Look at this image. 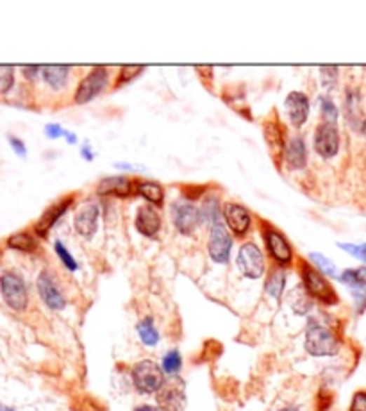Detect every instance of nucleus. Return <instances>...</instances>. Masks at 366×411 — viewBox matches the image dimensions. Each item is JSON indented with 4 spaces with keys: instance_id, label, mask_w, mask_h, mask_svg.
I'll return each instance as SVG.
<instances>
[{
    "instance_id": "2f4dec72",
    "label": "nucleus",
    "mask_w": 366,
    "mask_h": 411,
    "mask_svg": "<svg viewBox=\"0 0 366 411\" xmlns=\"http://www.w3.org/2000/svg\"><path fill=\"white\" fill-rule=\"evenodd\" d=\"M54 251H55V254H57V258L61 259V263H63V265L67 266L68 270L75 272V270H77V268H79V265H77V261H75L74 256H72L70 252L67 251V247H65L63 243L60 242V240H55Z\"/></svg>"
},
{
    "instance_id": "a878e982",
    "label": "nucleus",
    "mask_w": 366,
    "mask_h": 411,
    "mask_svg": "<svg viewBox=\"0 0 366 411\" xmlns=\"http://www.w3.org/2000/svg\"><path fill=\"white\" fill-rule=\"evenodd\" d=\"M290 306L293 308L297 315H307L313 308V299L306 292L304 286H297L295 290L290 295Z\"/></svg>"
},
{
    "instance_id": "a18cd8bd",
    "label": "nucleus",
    "mask_w": 366,
    "mask_h": 411,
    "mask_svg": "<svg viewBox=\"0 0 366 411\" xmlns=\"http://www.w3.org/2000/svg\"><path fill=\"white\" fill-rule=\"evenodd\" d=\"M134 411H159V407L149 406V404H143V406H138Z\"/></svg>"
},
{
    "instance_id": "37998d69",
    "label": "nucleus",
    "mask_w": 366,
    "mask_h": 411,
    "mask_svg": "<svg viewBox=\"0 0 366 411\" xmlns=\"http://www.w3.org/2000/svg\"><path fill=\"white\" fill-rule=\"evenodd\" d=\"M81 154H83V157L86 161H93V157H95V154H93V150L90 149V145H84L83 149H81Z\"/></svg>"
},
{
    "instance_id": "c03bdc74",
    "label": "nucleus",
    "mask_w": 366,
    "mask_h": 411,
    "mask_svg": "<svg viewBox=\"0 0 366 411\" xmlns=\"http://www.w3.org/2000/svg\"><path fill=\"white\" fill-rule=\"evenodd\" d=\"M65 138H67V141L68 143H72V145H75V143H77V136H75L74 133H70V131H67Z\"/></svg>"
},
{
    "instance_id": "473e14b6",
    "label": "nucleus",
    "mask_w": 366,
    "mask_h": 411,
    "mask_svg": "<svg viewBox=\"0 0 366 411\" xmlns=\"http://www.w3.org/2000/svg\"><path fill=\"white\" fill-rule=\"evenodd\" d=\"M320 111H322V117L325 118L327 124H336V122H338L339 111L331 98L327 97L320 98Z\"/></svg>"
},
{
    "instance_id": "39448f33",
    "label": "nucleus",
    "mask_w": 366,
    "mask_h": 411,
    "mask_svg": "<svg viewBox=\"0 0 366 411\" xmlns=\"http://www.w3.org/2000/svg\"><path fill=\"white\" fill-rule=\"evenodd\" d=\"M159 411H184L186 410V384L179 376L165 381L156 393Z\"/></svg>"
},
{
    "instance_id": "6e6552de",
    "label": "nucleus",
    "mask_w": 366,
    "mask_h": 411,
    "mask_svg": "<svg viewBox=\"0 0 366 411\" xmlns=\"http://www.w3.org/2000/svg\"><path fill=\"white\" fill-rule=\"evenodd\" d=\"M173 226L181 235H191L201 226V209L189 200H177L172 206Z\"/></svg>"
},
{
    "instance_id": "393cba45",
    "label": "nucleus",
    "mask_w": 366,
    "mask_h": 411,
    "mask_svg": "<svg viewBox=\"0 0 366 411\" xmlns=\"http://www.w3.org/2000/svg\"><path fill=\"white\" fill-rule=\"evenodd\" d=\"M8 247L20 252H34L38 249V242H36V236L32 233L20 231L9 236Z\"/></svg>"
},
{
    "instance_id": "de8ad7c7",
    "label": "nucleus",
    "mask_w": 366,
    "mask_h": 411,
    "mask_svg": "<svg viewBox=\"0 0 366 411\" xmlns=\"http://www.w3.org/2000/svg\"><path fill=\"white\" fill-rule=\"evenodd\" d=\"M280 411H302V410H299L297 406H286V407H283Z\"/></svg>"
},
{
    "instance_id": "cd10ccee",
    "label": "nucleus",
    "mask_w": 366,
    "mask_h": 411,
    "mask_svg": "<svg viewBox=\"0 0 366 411\" xmlns=\"http://www.w3.org/2000/svg\"><path fill=\"white\" fill-rule=\"evenodd\" d=\"M339 281L345 282L351 290L354 288H365L366 286V266H359V268H348L339 275Z\"/></svg>"
},
{
    "instance_id": "bb28decb",
    "label": "nucleus",
    "mask_w": 366,
    "mask_h": 411,
    "mask_svg": "<svg viewBox=\"0 0 366 411\" xmlns=\"http://www.w3.org/2000/svg\"><path fill=\"white\" fill-rule=\"evenodd\" d=\"M138 337L147 347H154V345H158L159 341V333L156 325H154V320L150 317L143 318L142 322L138 324Z\"/></svg>"
},
{
    "instance_id": "6ab92c4d",
    "label": "nucleus",
    "mask_w": 366,
    "mask_h": 411,
    "mask_svg": "<svg viewBox=\"0 0 366 411\" xmlns=\"http://www.w3.org/2000/svg\"><path fill=\"white\" fill-rule=\"evenodd\" d=\"M136 229L147 238H154L161 229V215L154 206H142L136 215Z\"/></svg>"
},
{
    "instance_id": "e433bc0d",
    "label": "nucleus",
    "mask_w": 366,
    "mask_h": 411,
    "mask_svg": "<svg viewBox=\"0 0 366 411\" xmlns=\"http://www.w3.org/2000/svg\"><path fill=\"white\" fill-rule=\"evenodd\" d=\"M339 249H343L345 252H348L354 258L361 259L362 263H366V243H361V245H354V243H338Z\"/></svg>"
},
{
    "instance_id": "1a4fd4ad",
    "label": "nucleus",
    "mask_w": 366,
    "mask_h": 411,
    "mask_svg": "<svg viewBox=\"0 0 366 411\" xmlns=\"http://www.w3.org/2000/svg\"><path fill=\"white\" fill-rule=\"evenodd\" d=\"M264 242H266V249L272 256L273 261L279 266H290L293 263V249L286 236L279 231V229L266 226L264 228Z\"/></svg>"
},
{
    "instance_id": "5701e85b",
    "label": "nucleus",
    "mask_w": 366,
    "mask_h": 411,
    "mask_svg": "<svg viewBox=\"0 0 366 411\" xmlns=\"http://www.w3.org/2000/svg\"><path fill=\"white\" fill-rule=\"evenodd\" d=\"M140 195L145 200H149L154 206H161L165 202V190L159 183L156 181H138V186H136Z\"/></svg>"
},
{
    "instance_id": "ea45409f",
    "label": "nucleus",
    "mask_w": 366,
    "mask_h": 411,
    "mask_svg": "<svg viewBox=\"0 0 366 411\" xmlns=\"http://www.w3.org/2000/svg\"><path fill=\"white\" fill-rule=\"evenodd\" d=\"M351 292L355 299V304H358V313H362L366 308V290L365 288H354Z\"/></svg>"
},
{
    "instance_id": "a211bd4d",
    "label": "nucleus",
    "mask_w": 366,
    "mask_h": 411,
    "mask_svg": "<svg viewBox=\"0 0 366 411\" xmlns=\"http://www.w3.org/2000/svg\"><path fill=\"white\" fill-rule=\"evenodd\" d=\"M284 106H286V113L290 122L299 129L309 118V98L302 91H292L287 93L286 100H284Z\"/></svg>"
},
{
    "instance_id": "412c9836",
    "label": "nucleus",
    "mask_w": 366,
    "mask_h": 411,
    "mask_svg": "<svg viewBox=\"0 0 366 411\" xmlns=\"http://www.w3.org/2000/svg\"><path fill=\"white\" fill-rule=\"evenodd\" d=\"M41 75H43L45 82L54 90H61L67 86L68 77H70V67L67 65H47L41 68Z\"/></svg>"
},
{
    "instance_id": "09e8293b",
    "label": "nucleus",
    "mask_w": 366,
    "mask_h": 411,
    "mask_svg": "<svg viewBox=\"0 0 366 411\" xmlns=\"http://www.w3.org/2000/svg\"><path fill=\"white\" fill-rule=\"evenodd\" d=\"M361 133H362V136L366 138V118L365 120H362V126H361Z\"/></svg>"
},
{
    "instance_id": "4be33fe9",
    "label": "nucleus",
    "mask_w": 366,
    "mask_h": 411,
    "mask_svg": "<svg viewBox=\"0 0 366 411\" xmlns=\"http://www.w3.org/2000/svg\"><path fill=\"white\" fill-rule=\"evenodd\" d=\"M345 117L351 127L361 131L362 117L361 107H359V93L355 90H346L345 93Z\"/></svg>"
},
{
    "instance_id": "dca6fc26",
    "label": "nucleus",
    "mask_w": 366,
    "mask_h": 411,
    "mask_svg": "<svg viewBox=\"0 0 366 411\" xmlns=\"http://www.w3.org/2000/svg\"><path fill=\"white\" fill-rule=\"evenodd\" d=\"M75 195H68L65 197V199L57 200V202H54L52 206H48L47 209H45L43 215L40 216V220L36 222L34 226V233L38 236H47L48 231H50L52 228H54L55 223L60 222L61 216L65 215V213L68 211V208L72 206V202H74Z\"/></svg>"
},
{
    "instance_id": "aec40b11",
    "label": "nucleus",
    "mask_w": 366,
    "mask_h": 411,
    "mask_svg": "<svg viewBox=\"0 0 366 411\" xmlns=\"http://www.w3.org/2000/svg\"><path fill=\"white\" fill-rule=\"evenodd\" d=\"M284 161L292 170H302L307 163L306 143L300 136H293L287 141L286 152H284Z\"/></svg>"
},
{
    "instance_id": "ddd939ff",
    "label": "nucleus",
    "mask_w": 366,
    "mask_h": 411,
    "mask_svg": "<svg viewBox=\"0 0 366 411\" xmlns=\"http://www.w3.org/2000/svg\"><path fill=\"white\" fill-rule=\"evenodd\" d=\"M38 294H40L41 301L50 308V310L60 311L67 306V299H65L63 292H61L60 285L54 279V275L48 270H43L40 275H38Z\"/></svg>"
},
{
    "instance_id": "9d476101",
    "label": "nucleus",
    "mask_w": 366,
    "mask_h": 411,
    "mask_svg": "<svg viewBox=\"0 0 366 411\" xmlns=\"http://www.w3.org/2000/svg\"><path fill=\"white\" fill-rule=\"evenodd\" d=\"M231 249H233V238L229 236L227 229L222 222H217L211 226V231H209V242H208V251L211 259L215 263H224L229 261V256H231Z\"/></svg>"
},
{
    "instance_id": "49530a36",
    "label": "nucleus",
    "mask_w": 366,
    "mask_h": 411,
    "mask_svg": "<svg viewBox=\"0 0 366 411\" xmlns=\"http://www.w3.org/2000/svg\"><path fill=\"white\" fill-rule=\"evenodd\" d=\"M0 411H15V407H11V406H6V404H2V403H0Z\"/></svg>"
},
{
    "instance_id": "9b49d317",
    "label": "nucleus",
    "mask_w": 366,
    "mask_h": 411,
    "mask_svg": "<svg viewBox=\"0 0 366 411\" xmlns=\"http://www.w3.org/2000/svg\"><path fill=\"white\" fill-rule=\"evenodd\" d=\"M99 216L100 208L95 200L88 199L86 202L81 204L74 216V228L77 235L83 236V238H91L99 228Z\"/></svg>"
},
{
    "instance_id": "0eeeda50",
    "label": "nucleus",
    "mask_w": 366,
    "mask_h": 411,
    "mask_svg": "<svg viewBox=\"0 0 366 411\" xmlns=\"http://www.w3.org/2000/svg\"><path fill=\"white\" fill-rule=\"evenodd\" d=\"M238 266H240L241 274L248 279H259L264 274L266 263L264 256L259 247L254 242H247L241 245L238 252Z\"/></svg>"
},
{
    "instance_id": "58836bf2",
    "label": "nucleus",
    "mask_w": 366,
    "mask_h": 411,
    "mask_svg": "<svg viewBox=\"0 0 366 411\" xmlns=\"http://www.w3.org/2000/svg\"><path fill=\"white\" fill-rule=\"evenodd\" d=\"M9 145H11V149L15 150L16 156H20V157L27 156V147H25V143L20 140V138L9 136Z\"/></svg>"
},
{
    "instance_id": "72a5a7b5",
    "label": "nucleus",
    "mask_w": 366,
    "mask_h": 411,
    "mask_svg": "<svg viewBox=\"0 0 366 411\" xmlns=\"http://www.w3.org/2000/svg\"><path fill=\"white\" fill-rule=\"evenodd\" d=\"M15 84V68L11 65H0V95L8 93Z\"/></svg>"
},
{
    "instance_id": "7ed1b4c3",
    "label": "nucleus",
    "mask_w": 366,
    "mask_h": 411,
    "mask_svg": "<svg viewBox=\"0 0 366 411\" xmlns=\"http://www.w3.org/2000/svg\"><path fill=\"white\" fill-rule=\"evenodd\" d=\"M130 377H133L134 388L138 390L140 393H158L159 388L165 384V372H163V367H159L156 361L152 360H142L134 365L133 370H130Z\"/></svg>"
},
{
    "instance_id": "20e7f679",
    "label": "nucleus",
    "mask_w": 366,
    "mask_h": 411,
    "mask_svg": "<svg viewBox=\"0 0 366 411\" xmlns=\"http://www.w3.org/2000/svg\"><path fill=\"white\" fill-rule=\"evenodd\" d=\"M0 292L6 304L15 311H24L29 304V292L24 278L16 272H4L0 275Z\"/></svg>"
},
{
    "instance_id": "f3484780",
    "label": "nucleus",
    "mask_w": 366,
    "mask_h": 411,
    "mask_svg": "<svg viewBox=\"0 0 366 411\" xmlns=\"http://www.w3.org/2000/svg\"><path fill=\"white\" fill-rule=\"evenodd\" d=\"M224 220L227 223V228L234 233L236 236L247 235L252 223V216L248 213V209L241 204L227 202L224 206Z\"/></svg>"
},
{
    "instance_id": "a19ab883",
    "label": "nucleus",
    "mask_w": 366,
    "mask_h": 411,
    "mask_svg": "<svg viewBox=\"0 0 366 411\" xmlns=\"http://www.w3.org/2000/svg\"><path fill=\"white\" fill-rule=\"evenodd\" d=\"M351 411H366V392H358L352 397Z\"/></svg>"
},
{
    "instance_id": "f257e3e1",
    "label": "nucleus",
    "mask_w": 366,
    "mask_h": 411,
    "mask_svg": "<svg viewBox=\"0 0 366 411\" xmlns=\"http://www.w3.org/2000/svg\"><path fill=\"white\" fill-rule=\"evenodd\" d=\"M306 351L316 358L334 356L339 351V340L331 327L313 320L306 329Z\"/></svg>"
},
{
    "instance_id": "7c9ffc66",
    "label": "nucleus",
    "mask_w": 366,
    "mask_h": 411,
    "mask_svg": "<svg viewBox=\"0 0 366 411\" xmlns=\"http://www.w3.org/2000/svg\"><path fill=\"white\" fill-rule=\"evenodd\" d=\"M309 259H311V263L316 265V270L322 272L323 275H327V278H334L336 275V265L323 254H320V252H311V254H309Z\"/></svg>"
},
{
    "instance_id": "f704fd0d",
    "label": "nucleus",
    "mask_w": 366,
    "mask_h": 411,
    "mask_svg": "<svg viewBox=\"0 0 366 411\" xmlns=\"http://www.w3.org/2000/svg\"><path fill=\"white\" fill-rule=\"evenodd\" d=\"M145 67H140V65H129V67H123L118 74V81H116V88H120L122 84H127L133 79L140 77L143 74Z\"/></svg>"
},
{
    "instance_id": "4c0bfd02",
    "label": "nucleus",
    "mask_w": 366,
    "mask_h": 411,
    "mask_svg": "<svg viewBox=\"0 0 366 411\" xmlns=\"http://www.w3.org/2000/svg\"><path fill=\"white\" fill-rule=\"evenodd\" d=\"M45 134H47V138H50V140H57V138H65L67 131H65L60 124H47V126H45Z\"/></svg>"
},
{
    "instance_id": "79ce46f5",
    "label": "nucleus",
    "mask_w": 366,
    "mask_h": 411,
    "mask_svg": "<svg viewBox=\"0 0 366 411\" xmlns=\"http://www.w3.org/2000/svg\"><path fill=\"white\" fill-rule=\"evenodd\" d=\"M38 74H41V67H24V75L29 79L38 77Z\"/></svg>"
},
{
    "instance_id": "423d86ee",
    "label": "nucleus",
    "mask_w": 366,
    "mask_h": 411,
    "mask_svg": "<svg viewBox=\"0 0 366 411\" xmlns=\"http://www.w3.org/2000/svg\"><path fill=\"white\" fill-rule=\"evenodd\" d=\"M109 84V74H107L106 67H95L83 81L79 82L77 91H75V104H88L90 100H93L97 95L102 93L104 90Z\"/></svg>"
},
{
    "instance_id": "c756f323",
    "label": "nucleus",
    "mask_w": 366,
    "mask_h": 411,
    "mask_svg": "<svg viewBox=\"0 0 366 411\" xmlns=\"http://www.w3.org/2000/svg\"><path fill=\"white\" fill-rule=\"evenodd\" d=\"M182 368V358L181 354H179V351H170V353L165 354V358H163V372L168 374L170 377L177 376L179 372H181Z\"/></svg>"
},
{
    "instance_id": "4468645a",
    "label": "nucleus",
    "mask_w": 366,
    "mask_h": 411,
    "mask_svg": "<svg viewBox=\"0 0 366 411\" xmlns=\"http://www.w3.org/2000/svg\"><path fill=\"white\" fill-rule=\"evenodd\" d=\"M263 134L264 141L268 145V152L272 156L273 163L280 167V161L284 159V152H286V133H284L283 126L279 120H266L263 124Z\"/></svg>"
},
{
    "instance_id": "b1692460",
    "label": "nucleus",
    "mask_w": 366,
    "mask_h": 411,
    "mask_svg": "<svg viewBox=\"0 0 366 411\" xmlns=\"http://www.w3.org/2000/svg\"><path fill=\"white\" fill-rule=\"evenodd\" d=\"M286 279H287V275H286V270H284L283 266H277V268H273V270L270 272V275H268L266 285H264V288H266V294L273 299L283 297L284 288H286Z\"/></svg>"
},
{
    "instance_id": "2eb2a0df",
    "label": "nucleus",
    "mask_w": 366,
    "mask_h": 411,
    "mask_svg": "<svg viewBox=\"0 0 366 411\" xmlns=\"http://www.w3.org/2000/svg\"><path fill=\"white\" fill-rule=\"evenodd\" d=\"M138 183H134L130 177L127 176H111L104 177L97 186V193L100 197H118V199H126V197L134 195Z\"/></svg>"
},
{
    "instance_id": "f03ea898",
    "label": "nucleus",
    "mask_w": 366,
    "mask_h": 411,
    "mask_svg": "<svg viewBox=\"0 0 366 411\" xmlns=\"http://www.w3.org/2000/svg\"><path fill=\"white\" fill-rule=\"evenodd\" d=\"M300 275H302V286L309 294V297L316 299L325 306L338 304V294L334 292L332 285L327 281L325 275L313 268L309 263H300Z\"/></svg>"
},
{
    "instance_id": "f8f14e48",
    "label": "nucleus",
    "mask_w": 366,
    "mask_h": 411,
    "mask_svg": "<svg viewBox=\"0 0 366 411\" xmlns=\"http://www.w3.org/2000/svg\"><path fill=\"white\" fill-rule=\"evenodd\" d=\"M339 131L336 124H320L315 131V150L323 157L331 159L339 152Z\"/></svg>"
},
{
    "instance_id": "c85d7f7f",
    "label": "nucleus",
    "mask_w": 366,
    "mask_h": 411,
    "mask_svg": "<svg viewBox=\"0 0 366 411\" xmlns=\"http://www.w3.org/2000/svg\"><path fill=\"white\" fill-rule=\"evenodd\" d=\"M224 215V213L220 211V204H218V199L217 197H209V199L204 200V204H202L201 208V218L205 220V222H209L211 226L217 222H222L220 216Z\"/></svg>"
},
{
    "instance_id": "c9c22d12",
    "label": "nucleus",
    "mask_w": 366,
    "mask_h": 411,
    "mask_svg": "<svg viewBox=\"0 0 366 411\" xmlns=\"http://www.w3.org/2000/svg\"><path fill=\"white\" fill-rule=\"evenodd\" d=\"M338 67H322L320 68V75H322V82L325 90H332L338 82Z\"/></svg>"
}]
</instances>
